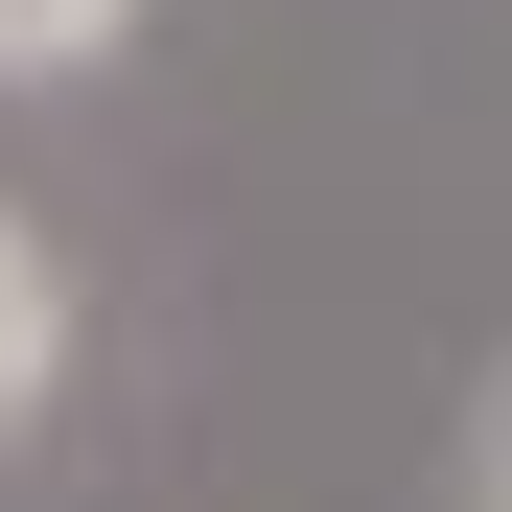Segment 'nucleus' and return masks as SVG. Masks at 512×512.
<instances>
[{"instance_id": "f257e3e1", "label": "nucleus", "mask_w": 512, "mask_h": 512, "mask_svg": "<svg viewBox=\"0 0 512 512\" xmlns=\"http://www.w3.org/2000/svg\"><path fill=\"white\" fill-rule=\"evenodd\" d=\"M47 350H70V280H47V233L0 210V443L47 419Z\"/></svg>"}, {"instance_id": "7ed1b4c3", "label": "nucleus", "mask_w": 512, "mask_h": 512, "mask_svg": "<svg viewBox=\"0 0 512 512\" xmlns=\"http://www.w3.org/2000/svg\"><path fill=\"white\" fill-rule=\"evenodd\" d=\"M489 512H512V373H489Z\"/></svg>"}, {"instance_id": "f03ea898", "label": "nucleus", "mask_w": 512, "mask_h": 512, "mask_svg": "<svg viewBox=\"0 0 512 512\" xmlns=\"http://www.w3.org/2000/svg\"><path fill=\"white\" fill-rule=\"evenodd\" d=\"M140 0H0V94H47V70H117Z\"/></svg>"}]
</instances>
